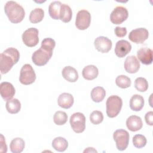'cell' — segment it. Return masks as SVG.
Returning a JSON list of instances; mask_svg holds the SVG:
<instances>
[{
    "label": "cell",
    "instance_id": "6da1fadb",
    "mask_svg": "<svg viewBox=\"0 0 153 153\" xmlns=\"http://www.w3.org/2000/svg\"><path fill=\"white\" fill-rule=\"evenodd\" d=\"M55 46L56 42L53 38H44L41 42V47L32 54V60L33 63L39 66L46 65L52 57Z\"/></svg>",
    "mask_w": 153,
    "mask_h": 153
},
{
    "label": "cell",
    "instance_id": "7a4b0ae2",
    "mask_svg": "<svg viewBox=\"0 0 153 153\" xmlns=\"http://www.w3.org/2000/svg\"><path fill=\"white\" fill-rule=\"evenodd\" d=\"M20 59L19 51L15 48L10 47L4 50L0 55V71L1 74L9 72L13 65Z\"/></svg>",
    "mask_w": 153,
    "mask_h": 153
},
{
    "label": "cell",
    "instance_id": "3957f363",
    "mask_svg": "<svg viewBox=\"0 0 153 153\" xmlns=\"http://www.w3.org/2000/svg\"><path fill=\"white\" fill-rule=\"evenodd\" d=\"M4 11L9 20L13 23L21 22L25 16L24 8L13 1L7 2L4 6Z\"/></svg>",
    "mask_w": 153,
    "mask_h": 153
},
{
    "label": "cell",
    "instance_id": "277c9868",
    "mask_svg": "<svg viewBox=\"0 0 153 153\" xmlns=\"http://www.w3.org/2000/svg\"><path fill=\"white\" fill-rule=\"evenodd\" d=\"M123 106L121 98L117 95L109 96L106 102V114L109 118L117 117L120 112Z\"/></svg>",
    "mask_w": 153,
    "mask_h": 153
},
{
    "label": "cell",
    "instance_id": "5b68a950",
    "mask_svg": "<svg viewBox=\"0 0 153 153\" xmlns=\"http://www.w3.org/2000/svg\"><path fill=\"white\" fill-rule=\"evenodd\" d=\"M129 133L124 129H118L114 131L113 138L118 150L122 151L127 148L129 143Z\"/></svg>",
    "mask_w": 153,
    "mask_h": 153
},
{
    "label": "cell",
    "instance_id": "8992f818",
    "mask_svg": "<svg viewBox=\"0 0 153 153\" xmlns=\"http://www.w3.org/2000/svg\"><path fill=\"white\" fill-rule=\"evenodd\" d=\"M36 78L35 72L30 64H25L22 66L19 76V81L22 84H31L35 82Z\"/></svg>",
    "mask_w": 153,
    "mask_h": 153
},
{
    "label": "cell",
    "instance_id": "52a82bcc",
    "mask_svg": "<svg viewBox=\"0 0 153 153\" xmlns=\"http://www.w3.org/2000/svg\"><path fill=\"white\" fill-rule=\"evenodd\" d=\"M72 130L76 133L83 132L85 128V117L81 112L73 114L69 120Z\"/></svg>",
    "mask_w": 153,
    "mask_h": 153
},
{
    "label": "cell",
    "instance_id": "ba28073f",
    "mask_svg": "<svg viewBox=\"0 0 153 153\" xmlns=\"http://www.w3.org/2000/svg\"><path fill=\"white\" fill-rule=\"evenodd\" d=\"M38 30L35 27H30L26 30L22 34L23 43L29 47L36 46L39 42Z\"/></svg>",
    "mask_w": 153,
    "mask_h": 153
},
{
    "label": "cell",
    "instance_id": "9c48e42d",
    "mask_svg": "<svg viewBox=\"0 0 153 153\" xmlns=\"http://www.w3.org/2000/svg\"><path fill=\"white\" fill-rule=\"evenodd\" d=\"M91 14L86 10L79 11L76 14L75 26L79 30H85L90 25Z\"/></svg>",
    "mask_w": 153,
    "mask_h": 153
},
{
    "label": "cell",
    "instance_id": "30bf717a",
    "mask_svg": "<svg viewBox=\"0 0 153 153\" xmlns=\"http://www.w3.org/2000/svg\"><path fill=\"white\" fill-rule=\"evenodd\" d=\"M128 13L126 8L118 6L115 7L110 15L111 22L115 25H120L127 19Z\"/></svg>",
    "mask_w": 153,
    "mask_h": 153
},
{
    "label": "cell",
    "instance_id": "8fae6325",
    "mask_svg": "<svg viewBox=\"0 0 153 153\" xmlns=\"http://www.w3.org/2000/svg\"><path fill=\"white\" fill-rule=\"evenodd\" d=\"M148 30L144 27H140L132 30L128 35V38L136 44H142L148 38Z\"/></svg>",
    "mask_w": 153,
    "mask_h": 153
},
{
    "label": "cell",
    "instance_id": "7c38bea8",
    "mask_svg": "<svg viewBox=\"0 0 153 153\" xmlns=\"http://www.w3.org/2000/svg\"><path fill=\"white\" fill-rule=\"evenodd\" d=\"M94 45L98 51L102 53H106L111 50L112 43L111 40L108 38L100 36L95 39Z\"/></svg>",
    "mask_w": 153,
    "mask_h": 153
},
{
    "label": "cell",
    "instance_id": "4fadbf2b",
    "mask_svg": "<svg viewBox=\"0 0 153 153\" xmlns=\"http://www.w3.org/2000/svg\"><path fill=\"white\" fill-rule=\"evenodd\" d=\"M131 50V45L130 43L124 39L118 41L115 45V53L118 57L122 58L126 56Z\"/></svg>",
    "mask_w": 153,
    "mask_h": 153
},
{
    "label": "cell",
    "instance_id": "5bb4252c",
    "mask_svg": "<svg viewBox=\"0 0 153 153\" xmlns=\"http://www.w3.org/2000/svg\"><path fill=\"white\" fill-rule=\"evenodd\" d=\"M124 66L127 72L134 74L137 72L140 68V62L134 56H129L126 59Z\"/></svg>",
    "mask_w": 153,
    "mask_h": 153
},
{
    "label": "cell",
    "instance_id": "9a60e30c",
    "mask_svg": "<svg viewBox=\"0 0 153 153\" xmlns=\"http://www.w3.org/2000/svg\"><path fill=\"white\" fill-rule=\"evenodd\" d=\"M16 93L13 84L8 82H2L0 84L1 96L4 100L11 99Z\"/></svg>",
    "mask_w": 153,
    "mask_h": 153
},
{
    "label": "cell",
    "instance_id": "2e32d148",
    "mask_svg": "<svg viewBox=\"0 0 153 153\" xmlns=\"http://www.w3.org/2000/svg\"><path fill=\"white\" fill-rule=\"evenodd\" d=\"M137 57L143 65H151L152 62V51L147 47L141 48L137 51Z\"/></svg>",
    "mask_w": 153,
    "mask_h": 153
},
{
    "label": "cell",
    "instance_id": "e0dca14e",
    "mask_svg": "<svg viewBox=\"0 0 153 153\" xmlns=\"http://www.w3.org/2000/svg\"><path fill=\"white\" fill-rule=\"evenodd\" d=\"M126 126L129 130L136 131L142 128L143 123L140 117L137 115H131L126 120Z\"/></svg>",
    "mask_w": 153,
    "mask_h": 153
},
{
    "label": "cell",
    "instance_id": "ac0fdd59",
    "mask_svg": "<svg viewBox=\"0 0 153 153\" xmlns=\"http://www.w3.org/2000/svg\"><path fill=\"white\" fill-rule=\"evenodd\" d=\"M74 99L73 96L68 93L60 94L57 99V103L60 107L64 109L71 108L74 104Z\"/></svg>",
    "mask_w": 153,
    "mask_h": 153
},
{
    "label": "cell",
    "instance_id": "d6986e66",
    "mask_svg": "<svg viewBox=\"0 0 153 153\" xmlns=\"http://www.w3.org/2000/svg\"><path fill=\"white\" fill-rule=\"evenodd\" d=\"M63 77L68 81L74 82L78 79V74L77 71L71 66H65L62 72Z\"/></svg>",
    "mask_w": 153,
    "mask_h": 153
},
{
    "label": "cell",
    "instance_id": "ffe728a7",
    "mask_svg": "<svg viewBox=\"0 0 153 153\" xmlns=\"http://www.w3.org/2000/svg\"><path fill=\"white\" fill-rule=\"evenodd\" d=\"M99 74L97 68L92 65L86 66L82 71V75L84 79L87 80H93L97 78Z\"/></svg>",
    "mask_w": 153,
    "mask_h": 153
},
{
    "label": "cell",
    "instance_id": "44dd1931",
    "mask_svg": "<svg viewBox=\"0 0 153 153\" xmlns=\"http://www.w3.org/2000/svg\"><path fill=\"white\" fill-rule=\"evenodd\" d=\"M144 106V99L139 94H134L130 100V108L134 111H140Z\"/></svg>",
    "mask_w": 153,
    "mask_h": 153
},
{
    "label": "cell",
    "instance_id": "7402d4cb",
    "mask_svg": "<svg viewBox=\"0 0 153 153\" xmlns=\"http://www.w3.org/2000/svg\"><path fill=\"white\" fill-rule=\"evenodd\" d=\"M62 4L60 1L51 2L48 7V13L50 17L54 20L60 19V13Z\"/></svg>",
    "mask_w": 153,
    "mask_h": 153
},
{
    "label": "cell",
    "instance_id": "603a6c76",
    "mask_svg": "<svg viewBox=\"0 0 153 153\" xmlns=\"http://www.w3.org/2000/svg\"><path fill=\"white\" fill-rule=\"evenodd\" d=\"M25 146L24 140L20 137H16L11 140L10 148L13 153H20L23 151Z\"/></svg>",
    "mask_w": 153,
    "mask_h": 153
},
{
    "label": "cell",
    "instance_id": "cb8c5ba5",
    "mask_svg": "<svg viewBox=\"0 0 153 153\" xmlns=\"http://www.w3.org/2000/svg\"><path fill=\"white\" fill-rule=\"evenodd\" d=\"M5 107L9 113L15 114L20 111L21 103L17 99H11L7 101Z\"/></svg>",
    "mask_w": 153,
    "mask_h": 153
},
{
    "label": "cell",
    "instance_id": "d4e9b609",
    "mask_svg": "<svg viewBox=\"0 0 153 153\" xmlns=\"http://www.w3.org/2000/svg\"><path fill=\"white\" fill-rule=\"evenodd\" d=\"M52 146L55 150L59 152H63L68 148V142L64 137H57L53 139Z\"/></svg>",
    "mask_w": 153,
    "mask_h": 153
},
{
    "label": "cell",
    "instance_id": "484cf974",
    "mask_svg": "<svg viewBox=\"0 0 153 153\" xmlns=\"http://www.w3.org/2000/svg\"><path fill=\"white\" fill-rule=\"evenodd\" d=\"M106 96V91L102 87H96L91 91V98L94 102H102Z\"/></svg>",
    "mask_w": 153,
    "mask_h": 153
},
{
    "label": "cell",
    "instance_id": "4316f807",
    "mask_svg": "<svg viewBox=\"0 0 153 153\" xmlns=\"http://www.w3.org/2000/svg\"><path fill=\"white\" fill-rule=\"evenodd\" d=\"M72 16V11L71 7L67 4H62L60 13V20L64 23H68L71 20Z\"/></svg>",
    "mask_w": 153,
    "mask_h": 153
},
{
    "label": "cell",
    "instance_id": "83f0119b",
    "mask_svg": "<svg viewBox=\"0 0 153 153\" xmlns=\"http://www.w3.org/2000/svg\"><path fill=\"white\" fill-rule=\"evenodd\" d=\"M44 17V11L40 8L33 10L29 15V20L32 23H37L41 22Z\"/></svg>",
    "mask_w": 153,
    "mask_h": 153
},
{
    "label": "cell",
    "instance_id": "f1b7e54d",
    "mask_svg": "<svg viewBox=\"0 0 153 153\" xmlns=\"http://www.w3.org/2000/svg\"><path fill=\"white\" fill-rule=\"evenodd\" d=\"M131 82L130 78L124 75H118L115 79L116 85L121 88L129 87L131 85Z\"/></svg>",
    "mask_w": 153,
    "mask_h": 153
},
{
    "label": "cell",
    "instance_id": "f546056e",
    "mask_svg": "<svg viewBox=\"0 0 153 153\" xmlns=\"http://www.w3.org/2000/svg\"><path fill=\"white\" fill-rule=\"evenodd\" d=\"M68 120V115L65 112L58 111L55 112L53 116L54 123L56 125L62 126L65 124Z\"/></svg>",
    "mask_w": 153,
    "mask_h": 153
},
{
    "label": "cell",
    "instance_id": "4dcf8cb0",
    "mask_svg": "<svg viewBox=\"0 0 153 153\" xmlns=\"http://www.w3.org/2000/svg\"><path fill=\"white\" fill-rule=\"evenodd\" d=\"M134 87L139 91L144 92L148 88V82L145 78L139 77L134 81Z\"/></svg>",
    "mask_w": 153,
    "mask_h": 153
},
{
    "label": "cell",
    "instance_id": "1f68e13d",
    "mask_svg": "<svg viewBox=\"0 0 153 153\" xmlns=\"http://www.w3.org/2000/svg\"><path fill=\"white\" fill-rule=\"evenodd\" d=\"M147 142L145 136L140 134H136L133 137V144L136 148H142L144 147Z\"/></svg>",
    "mask_w": 153,
    "mask_h": 153
},
{
    "label": "cell",
    "instance_id": "d6a6232c",
    "mask_svg": "<svg viewBox=\"0 0 153 153\" xmlns=\"http://www.w3.org/2000/svg\"><path fill=\"white\" fill-rule=\"evenodd\" d=\"M90 121L95 125L101 123L103 120V115L101 111H94L90 115Z\"/></svg>",
    "mask_w": 153,
    "mask_h": 153
},
{
    "label": "cell",
    "instance_id": "836d02e7",
    "mask_svg": "<svg viewBox=\"0 0 153 153\" xmlns=\"http://www.w3.org/2000/svg\"><path fill=\"white\" fill-rule=\"evenodd\" d=\"M115 34L119 38L124 37L127 34V29L124 27H121L120 26H117L114 29Z\"/></svg>",
    "mask_w": 153,
    "mask_h": 153
},
{
    "label": "cell",
    "instance_id": "e575fe53",
    "mask_svg": "<svg viewBox=\"0 0 153 153\" xmlns=\"http://www.w3.org/2000/svg\"><path fill=\"white\" fill-rule=\"evenodd\" d=\"M145 120L148 125L152 126L153 125V112L152 111L148 112L145 115Z\"/></svg>",
    "mask_w": 153,
    "mask_h": 153
},
{
    "label": "cell",
    "instance_id": "d590c367",
    "mask_svg": "<svg viewBox=\"0 0 153 153\" xmlns=\"http://www.w3.org/2000/svg\"><path fill=\"white\" fill-rule=\"evenodd\" d=\"M1 146H0V152H7V146L5 143V140L4 139V136L1 134Z\"/></svg>",
    "mask_w": 153,
    "mask_h": 153
},
{
    "label": "cell",
    "instance_id": "8d00e7d4",
    "mask_svg": "<svg viewBox=\"0 0 153 153\" xmlns=\"http://www.w3.org/2000/svg\"><path fill=\"white\" fill-rule=\"evenodd\" d=\"M97 152V151L96 149H94L93 148H91V147H88L87 148V149H85L84 151V152Z\"/></svg>",
    "mask_w": 153,
    "mask_h": 153
}]
</instances>
